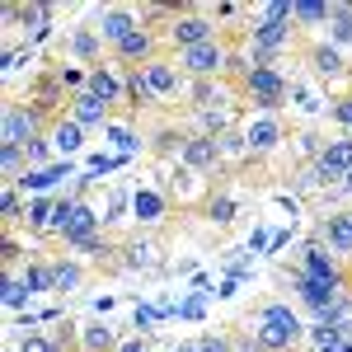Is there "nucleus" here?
I'll return each instance as SVG.
<instances>
[{
  "label": "nucleus",
  "mask_w": 352,
  "mask_h": 352,
  "mask_svg": "<svg viewBox=\"0 0 352 352\" xmlns=\"http://www.w3.org/2000/svg\"><path fill=\"white\" fill-rule=\"evenodd\" d=\"M235 348L240 352H300L305 348V324L287 300H258L249 310L244 329H235Z\"/></svg>",
  "instance_id": "nucleus-1"
},
{
  "label": "nucleus",
  "mask_w": 352,
  "mask_h": 352,
  "mask_svg": "<svg viewBox=\"0 0 352 352\" xmlns=\"http://www.w3.org/2000/svg\"><path fill=\"white\" fill-rule=\"evenodd\" d=\"M235 94H240L244 104H254V113L292 109V80H287L282 61H277V66H244L240 61V71H235Z\"/></svg>",
  "instance_id": "nucleus-2"
},
{
  "label": "nucleus",
  "mask_w": 352,
  "mask_h": 352,
  "mask_svg": "<svg viewBox=\"0 0 352 352\" xmlns=\"http://www.w3.org/2000/svg\"><path fill=\"white\" fill-rule=\"evenodd\" d=\"M160 38H164V47L188 52V47H202V43L226 38V28L217 24V14H212L207 5H169V10H164Z\"/></svg>",
  "instance_id": "nucleus-3"
},
{
  "label": "nucleus",
  "mask_w": 352,
  "mask_h": 352,
  "mask_svg": "<svg viewBox=\"0 0 352 352\" xmlns=\"http://www.w3.org/2000/svg\"><path fill=\"white\" fill-rule=\"evenodd\" d=\"M348 174H352V132H343V136H333V141H324L320 160L305 164L296 184L300 188H338Z\"/></svg>",
  "instance_id": "nucleus-4"
},
{
  "label": "nucleus",
  "mask_w": 352,
  "mask_h": 352,
  "mask_svg": "<svg viewBox=\"0 0 352 352\" xmlns=\"http://www.w3.org/2000/svg\"><path fill=\"white\" fill-rule=\"evenodd\" d=\"M240 136H244V146H249V155H254V164L277 155V151L292 141L282 113H249V118L240 122Z\"/></svg>",
  "instance_id": "nucleus-5"
},
{
  "label": "nucleus",
  "mask_w": 352,
  "mask_h": 352,
  "mask_svg": "<svg viewBox=\"0 0 352 352\" xmlns=\"http://www.w3.org/2000/svg\"><path fill=\"white\" fill-rule=\"evenodd\" d=\"M47 127H52L47 113H38L28 99H10L5 118H0V146H28V141L47 136Z\"/></svg>",
  "instance_id": "nucleus-6"
},
{
  "label": "nucleus",
  "mask_w": 352,
  "mask_h": 352,
  "mask_svg": "<svg viewBox=\"0 0 352 352\" xmlns=\"http://www.w3.org/2000/svg\"><path fill=\"white\" fill-rule=\"evenodd\" d=\"M300 66H305V76H310L315 85H352V61H348V52H338L329 38L310 43V47L300 52Z\"/></svg>",
  "instance_id": "nucleus-7"
},
{
  "label": "nucleus",
  "mask_w": 352,
  "mask_h": 352,
  "mask_svg": "<svg viewBox=\"0 0 352 352\" xmlns=\"http://www.w3.org/2000/svg\"><path fill=\"white\" fill-rule=\"evenodd\" d=\"M141 80H146L151 94H155V104H188L192 80L179 71L174 56H155V61H146V66H141Z\"/></svg>",
  "instance_id": "nucleus-8"
},
{
  "label": "nucleus",
  "mask_w": 352,
  "mask_h": 352,
  "mask_svg": "<svg viewBox=\"0 0 352 352\" xmlns=\"http://www.w3.org/2000/svg\"><path fill=\"white\" fill-rule=\"evenodd\" d=\"M164 197L179 207V212H192V207H207V197H212V179H202V174H192L188 164H169V174H164Z\"/></svg>",
  "instance_id": "nucleus-9"
},
{
  "label": "nucleus",
  "mask_w": 352,
  "mask_h": 352,
  "mask_svg": "<svg viewBox=\"0 0 352 352\" xmlns=\"http://www.w3.org/2000/svg\"><path fill=\"white\" fill-rule=\"evenodd\" d=\"M94 33H99V43L104 47H118L127 33H136V28H146V10H136V5H99L94 10Z\"/></svg>",
  "instance_id": "nucleus-10"
},
{
  "label": "nucleus",
  "mask_w": 352,
  "mask_h": 352,
  "mask_svg": "<svg viewBox=\"0 0 352 352\" xmlns=\"http://www.w3.org/2000/svg\"><path fill=\"white\" fill-rule=\"evenodd\" d=\"M85 89L99 99V104H109L113 113L127 109V71L118 66V61H99V66H89V80H85Z\"/></svg>",
  "instance_id": "nucleus-11"
},
{
  "label": "nucleus",
  "mask_w": 352,
  "mask_h": 352,
  "mask_svg": "<svg viewBox=\"0 0 352 352\" xmlns=\"http://www.w3.org/2000/svg\"><path fill=\"white\" fill-rule=\"evenodd\" d=\"M160 43H164V38L146 24V28H136V33H127V38H122L109 56L122 66V71H141L146 61H155V56H160Z\"/></svg>",
  "instance_id": "nucleus-12"
},
{
  "label": "nucleus",
  "mask_w": 352,
  "mask_h": 352,
  "mask_svg": "<svg viewBox=\"0 0 352 352\" xmlns=\"http://www.w3.org/2000/svg\"><path fill=\"white\" fill-rule=\"evenodd\" d=\"M300 272L315 277V282H329V287H343V292H348V272H343V263H338L315 235L300 244Z\"/></svg>",
  "instance_id": "nucleus-13"
},
{
  "label": "nucleus",
  "mask_w": 352,
  "mask_h": 352,
  "mask_svg": "<svg viewBox=\"0 0 352 352\" xmlns=\"http://www.w3.org/2000/svg\"><path fill=\"white\" fill-rule=\"evenodd\" d=\"M292 296H296V305L305 310V315H315V320H324L329 305L343 296V287H329V282H315V277H305V272H292Z\"/></svg>",
  "instance_id": "nucleus-14"
},
{
  "label": "nucleus",
  "mask_w": 352,
  "mask_h": 352,
  "mask_svg": "<svg viewBox=\"0 0 352 352\" xmlns=\"http://www.w3.org/2000/svg\"><path fill=\"white\" fill-rule=\"evenodd\" d=\"M179 164H188L192 174H202V179H212V184H217L221 174H226L221 141H217V136H188V141H184V155H179Z\"/></svg>",
  "instance_id": "nucleus-15"
},
{
  "label": "nucleus",
  "mask_w": 352,
  "mask_h": 352,
  "mask_svg": "<svg viewBox=\"0 0 352 352\" xmlns=\"http://www.w3.org/2000/svg\"><path fill=\"white\" fill-rule=\"evenodd\" d=\"M169 212H174V202L164 197L160 184H141V188L132 192V221L141 226V230H155V226H164V221H169Z\"/></svg>",
  "instance_id": "nucleus-16"
},
{
  "label": "nucleus",
  "mask_w": 352,
  "mask_h": 352,
  "mask_svg": "<svg viewBox=\"0 0 352 352\" xmlns=\"http://www.w3.org/2000/svg\"><path fill=\"white\" fill-rule=\"evenodd\" d=\"M315 240L324 244L333 258H352V212H324L315 221Z\"/></svg>",
  "instance_id": "nucleus-17"
},
{
  "label": "nucleus",
  "mask_w": 352,
  "mask_h": 352,
  "mask_svg": "<svg viewBox=\"0 0 352 352\" xmlns=\"http://www.w3.org/2000/svg\"><path fill=\"white\" fill-rule=\"evenodd\" d=\"M244 118L240 109L230 104V109H188V136H226L235 132Z\"/></svg>",
  "instance_id": "nucleus-18"
},
{
  "label": "nucleus",
  "mask_w": 352,
  "mask_h": 352,
  "mask_svg": "<svg viewBox=\"0 0 352 352\" xmlns=\"http://www.w3.org/2000/svg\"><path fill=\"white\" fill-rule=\"evenodd\" d=\"M118 254H122V258H118V268H122V272H160V268H164L160 244L151 240V235H136V240H127Z\"/></svg>",
  "instance_id": "nucleus-19"
},
{
  "label": "nucleus",
  "mask_w": 352,
  "mask_h": 352,
  "mask_svg": "<svg viewBox=\"0 0 352 352\" xmlns=\"http://www.w3.org/2000/svg\"><path fill=\"white\" fill-rule=\"evenodd\" d=\"M66 118H71L76 127H85V132H94V127H109L118 113H113L109 104H99L89 89H80V94H71V104H66Z\"/></svg>",
  "instance_id": "nucleus-20"
},
{
  "label": "nucleus",
  "mask_w": 352,
  "mask_h": 352,
  "mask_svg": "<svg viewBox=\"0 0 352 352\" xmlns=\"http://www.w3.org/2000/svg\"><path fill=\"white\" fill-rule=\"evenodd\" d=\"M61 52L66 56H80L85 61V71H89V66H99V61H109V47H104V43H99V33H94V28H71V33H66V43H61Z\"/></svg>",
  "instance_id": "nucleus-21"
},
{
  "label": "nucleus",
  "mask_w": 352,
  "mask_h": 352,
  "mask_svg": "<svg viewBox=\"0 0 352 352\" xmlns=\"http://www.w3.org/2000/svg\"><path fill=\"white\" fill-rule=\"evenodd\" d=\"M24 226L28 235H38V240H52V226H56V197H28V207H24Z\"/></svg>",
  "instance_id": "nucleus-22"
},
{
  "label": "nucleus",
  "mask_w": 352,
  "mask_h": 352,
  "mask_svg": "<svg viewBox=\"0 0 352 352\" xmlns=\"http://www.w3.org/2000/svg\"><path fill=\"white\" fill-rule=\"evenodd\" d=\"M85 136H89V132H85V127H76V122H71L66 113H61L52 127H47V141H52V151L61 155V160H71V155L80 151V146H85Z\"/></svg>",
  "instance_id": "nucleus-23"
},
{
  "label": "nucleus",
  "mask_w": 352,
  "mask_h": 352,
  "mask_svg": "<svg viewBox=\"0 0 352 352\" xmlns=\"http://www.w3.org/2000/svg\"><path fill=\"white\" fill-rule=\"evenodd\" d=\"M104 136L118 146V155H127V160H132L136 151H141V141H146V136L136 132V118H132V113H118L109 127H104Z\"/></svg>",
  "instance_id": "nucleus-24"
},
{
  "label": "nucleus",
  "mask_w": 352,
  "mask_h": 352,
  "mask_svg": "<svg viewBox=\"0 0 352 352\" xmlns=\"http://www.w3.org/2000/svg\"><path fill=\"white\" fill-rule=\"evenodd\" d=\"M118 333H113L104 320H89V324H80V333H76V352H118Z\"/></svg>",
  "instance_id": "nucleus-25"
},
{
  "label": "nucleus",
  "mask_w": 352,
  "mask_h": 352,
  "mask_svg": "<svg viewBox=\"0 0 352 352\" xmlns=\"http://www.w3.org/2000/svg\"><path fill=\"white\" fill-rule=\"evenodd\" d=\"M85 287V268L71 258V254H52V292L56 296H71Z\"/></svg>",
  "instance_id": "nucleus-26"
},
{
  "label": "nucleus",
  "mask_w": 352,
  "mask_h": 352,
  "mask_svg": "<svg viewBox=\"0 0 352 352\" xmlns=\"http://www.w3.org/2000/svg\"><path fill=\"white\" fill-rule=\"evenodd\" d=\"M202 217L212 221V226H235V217H240L235 192L226 188V184H217V188H212V197H207V207H202Z\"/></svg>",
  "instance_id": "nucleus-27"
},
{
  "label": "nucleus",
  "mask_w": 352,
  "mask_h": 352,
  "mask_svg": "<svg viewBox=\"0 0 352 352\" xmlns=\"http://www.w3.org/2000/svg\"><path fill=\"white\" fill-rule=\"evenodd\" d=\"M333 14H329V43L338 52H352V5L348 0H329Z\"/></svg>",
  "instance_id": "nucleus-28"
},
{
  "label": "nucleus",
  "mask_w": 352,
  "mask_h": 352,
  "mask_svg": "<svg viewBox=\"0 0 352 352\" xmlns=\"http://www.w3.org/2000/svg\"><path fill=\"white\" fill-rule=\"evenodd\" d=\"M333 5L329 0H292V24L296 28H329Z\"/></svg>",
  "instance_id": "nucleus-29"
},
{
  "label": "nucleus",
  "mask_w": 352,
  "mask_h": 352,
  "mask_svg": "<svg viewBox=\"0 0 352 352\" xmlns=\"http://www.w3.org/2000/svg\"><path fill=\"white\" fill-rule=\"evenodd\" d=\"M19 277H24L28 296H47L52 292V258H28L19 268Z\"/></svg>",
  "instance_id": "nucleus-30"
},
{
  "label": "nucleus",
  "mask_w": 352,
  "mask_h": 352,
  "mask_svg": "<svg viewBox=\"0 0 352 352\" xmlns=\"http://www.w3.org/2000/svg\"><path fill=\"white\" fill-rule=\"evenodd\" d=\"M192 343H197V352H240L235 348V329H207Z\"/></svg>",
  "instance_id": "nucleus-31"
},
{
  "label": "nucleus",
  "mask_w": 352,
  "mask_h": 352,
  "mask_svg": "<svg viewBox=\"0 0 352 352\" xmlns=\"http://www.w3.org/2000/svg\"><path fill=\"white\" fill-rule=\"evenodd\" d=\"M28 287H24V277H19V272H10V277H5V310H14V315H24V305H28Z\"/></svg>",
  "instance_id": "nucleus-32"
},
{
  "label": "nucleus",
  "mask_w": 352,
  "mask_h": 352,
  "mask_svg": "<svg viewBox=\"0 0 352 352\" xmlns=\"http://www.w3.org/2000/svg\"><path fill=\"white\" fill-rule=\"evenodd\" d=\"M24 155H28V169H52V155H56V151H52V141H47V136H38V141H28V146H24Z\"/></svg>",
  "instance_id": "nucleus-33"
},
{
  "label": "nucleus",
  "mask_w": 352,
  "mask_h": 352,
  "mask_svg": "<svg viewBox=\"0 0 352 352\" xmlns=\"http://www.w3.org/2000/svg\"><path fill=\"white\" fill-rule=\"evenodd\" d=\"M127 207H132V192L127 188H109V207H104V226L127 217Z\"/></svg>",
  "instance_id": "nucleus-34"
},
{
  "label": "nucleus",
  "mask_w": 352,
  "mask_h": 352,
  "mask_svg": "<svg viewBox=\"0 0 352 352\" xmlns=\"http://www.w3.org/2000/svg\"><path fill=\"white\" fill-rule=\"evenodd\" d=\"M329 118H333L338 127H348V132H352V89H343L338 99H329Z\"/></svg>",
  "instance_id": "nucleus-35"
},
{
  "label": "nucleus",
  "mask_w": 352,
  "mask_h": 352,
  "mask_svg": "<svg viewBox=\"0 0 352 352\" xmlns=\"http://www.w3.org/2000/svg\"><path fill=\"white\" fill-rule=\"evenodd\" d=\"M155 320H164V315H160V305H136V315H132L136 333H146V338H151V329H155Z\"/></svg>",
  "instance_id": "nucleus-36"
},
{
  "label": "nucleus",
  "mask_w": 352,
  "mask_h": 352,
  "mask_svg": "<svg viewBox=\"0 0 352 352\" xmlns=\"http://www.w3.org/2000/svg\"><path fill=\"white\" fill-rule=\"evenodd\" d=\"M254 14H258V19H292V0H268V5H258Z\"/></svg>",
  "instance_id": "nucleus-37"
},
{
  "label": "nucleus",
  "mask_w": 352,
  "mask_h": 352,
  "mask_svg": "<svg viewBox=\"0 0 352 352\" xmlns=\"http://www.w3.org/2000/svg\"><path fill=\"white\" fill-rule=\"evenodd\" d=\"M127 164V155H94L89 160V174H113V169H122Z\"/></svg>",
  "instance_id": "nucleus-38"
},
{
  "label": "nucleus",
  "mask_w": 352,
  "mask_h": 352,
  "mask_svg": "<svg viewBox=\"0 0 352 352\" xmlns=\"http://www.w3.org/2000/svg\"><path fill=\"white\" fill-rule=\"evenodd\" d=\"M118 352H155V348H151V338H146V333H132V338H122V343H118Z\"/></svg>",
  "instance_id": "nucleus-39"
},
{
  "label": "nucleus",
  "mask_w": 352,
  "mask_h": 352,
  "mask_svg": "<svg viewBox=\"0 0 352 352\" xmlns=\"http://www.w3.org/2000/svg\"><path fill=\"white\" fill-rule=\"evenodd\" d=\"M333 197H352V174L343 179V184H338V188H333Z\"/></svg>",
  "instance_id": "nucleus-40"
},
{
  "label": "nucleus",
  "mask_w": 352,
  "mask_h": 352,
  "mask_svg": "<svg viewBox=\"0 0 352 352\" xmlns=\"http://www.w3.org/2000/svg\"><path fill=\"white\" fill-rule=\"evenodd\" d=\"M164 352H197V343H179V348H164Z\"/></svg>",
  "instance_id": "nucleus-41"
},
{
  "label": "nucleus",
  "mask_w": 352,
  "mask_h": 352,
  "mask_svg": "<svg viewBox=\"0 0 352 352\" xmlns=\"http://www.w3.org/2000/svg\"><path fill=\"white\" fill-rule=\"evenodd\" d=\"M320 352H343V343H338V348H320Z\"/></svg>",
  "instance_id": "nucleus-42"
}]
</instances>
